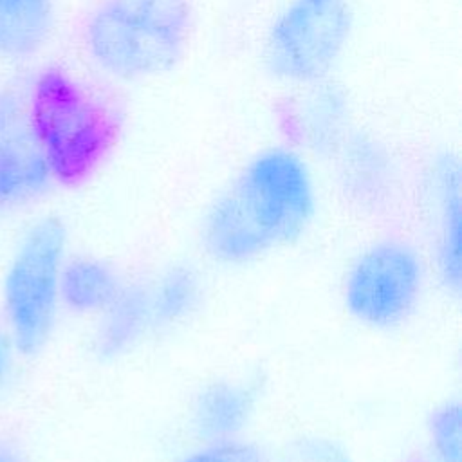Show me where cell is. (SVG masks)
Here are the masks:
<instances>
[{
  "mask_svg": "<svg viewBox=\"0 0 462 462\" xmlns=\"http://www.w3.org/2000/svg\"><path fill=\"white\" fill-rule=\"evenodd\" d=\"M316 213L318 191L307 161L289 146L265 148L206 208L199 244L213 263L249 265L298 244Z\"/></svg>",
  "mask_w": 462,
  "mask_h": 462,
  "instance_id": "cell-1",
  "label": "cell"
},
{
  "mask_svg": "<svg viewBox=\"0 0 462 462\" xmlns=\"http://www.w3.org/2000/svg\"><path fill=\"white\" fill-rule=\"evenodd\" d=\"M27 114L52 180L69 188L97 171L121 134L117 108L58 67L36 78Z\"/></svg>",
  "mask_w": 462,
  "mask_h": 462,
  "instance_id": "cell-2",
  "label": "cell"
},
{
  "mask_svg": "<svg viewBox=\"0 0 462 462\" xmlns=\"http://www.w3.org/2000/svg\"><path fill=\"white\" fill-rule=\"evenodd\" d=\"M191 27L186 0H103L85 23V47L105 74L141 79L184 56Z\"/></svg>",
  "mask_w": 462,
  "mask_h": 462,
  "instance_id": "cell-3",
  "label": "cell"
},
{
  "mask_svg": "<svg viewBox=\"0 0 462 462\" xmlns=\"http://www.w3.org/2000/svg\"><path fill=\"white\" fill-rule=\"evenodd\" d=\"M430 276L428 256L413 240L401 235L374 238L343 273V309L365 328H399L420 309Z\"/></svg>",
  "mask_w": 462,
  "mask_h": 462,
  "instance_id": "cell-4",
  "label": "cell"
},
{
  "mask_svg": "<svg viewBox=\"0 0 462 462\" xmlns=\"http://www.w3.org/2000/svg\"><path fill=\"white\" fill-rule=\"evenodd\" d=\"M67 260V229L58 217L38 218L22 236L2 282L7 334L16 352L38 354L51 339Z\"/></svg>",
  "mask_w": 462,
  "mask_h": 462,
  "instance_id": "cell-5",
  "label": "cell"
},
{
  "mask_svg": "<svg viewBox=\"0 0 462 462\" xmlns=\"http://www.w3.org/2000/svg\"><path fill=\"white\" fill-rule=\"evenodd\" d=\"M350 27L348 0H289L265 38L267 69L287 83H319L337 63Z\"/></svg>",
  "mask_w": 462,
  "mask_h": 462,
  "instance_id": "cell-6",
  "label": "cell"
},
{
  "mask_svg": "<svg viewBox=\"0 0 462 462\" xmlns=\"http://www.w3.org/2000/svg\"><path fill=\"white\" fill-rule=\"evenodd\" d=\"M426 195L430 213V251L426 256L430 269L444 292L458 298L462 285V191L460 166L455 157H437L428 173Z\"/></svg>",
  "mask_w": 462,
  "mask_h": 462,
  "instance_id": "cell-7",
  "label": "cell"
},
{
  "mask_svg": "<svg viewBox=\"0 0 462 462\" xmlns=\"http://www.w3.org/2000/svg\"><path fill=\"white\" fill-rule=\"evenodd\" d=\"M52 177L32 135L27 108L13 97L0 101V204L40 197Z\"/></svg>",
  "mask_w": 462,
  "mask_h": 462,
  "instance_id": "cell-8",
  "label": "cell"
},
{
  "mask_svg": "<svg viewBox=\"0 0 462 462\" xmlns=\"http://www.w3.org/2000/svg\"><path fill=\"white\" fill-rule=\"evenodd\" d=\"M258 384L247 377L204 383L188 404V431L197 442L244 439L258 410Z\"/></svg>",
  "mask_w": 462,
  "mask_h": 462,
  "instance_id": "cell-9",
  "label": "cell"
},
{
  "mask_svg": "<svg viewBox=\"0 0 462 462\" xmlns=\"http://www.w3.org/2000/svg\"><path fill=\"white\" fill-rule=\"evenodd\" d=\"M153 332L148 283L126 280L117 298L96 318L92 350L99 361H116L134 352Z\"/></svg>",
  "mask_w": 462,
  "mask_h": 462,
  "instance_id": "cell-10",
  "label": "cell"
},
{
  "mask_svg": "<svg viewBox=\"0 0 462 462\" xmlns=\"http://www.w3.org/2000/svg\"><path fill=\"white\" fill-rule=\"evenodd\" d=\"M153 332L162 334L186 325L202 307L206 278L189 260H175L146 278Z\"/></svg>",
  "mask_w": 462,
  "mask_h": 462,
  "instance_id": "cell-11",
  "label": "cell"
},
{
  "mask_svg": "<svg viewBox=\"0 0 462 462\" xmlns=\"http://www.w3.org/2000/svg\"><path fill=\"white\" fill-rule=\"evenodd\" d=\"M121 273L97 256H72L65 260L60 280V301L74 314L97 318L121 292Z\"/></svg>",
  "mask_w": 462,
  "mask_h": 462,
  "instance_id": "cell-12",
  "label": "cell"
},
{
  "mask_svg": "<svg viewBox=\"0 0 462 462\" xmlns=\"http://www.w3.org/2000/svg\"><path fill=\"white\" fill-rule=\"evenodd\" d=\"M52 23V0H0V56L38 51Z\"/></svg>",
  "mask_w": 462,
  "mask_h": 462,
  "instance_id": "cell-13",
  "label": "cell"
},
{
  "mask_svg": "<svg viewBox=\"0 0 462 462\" xmlns=\"http://www.w3.org/2000/svg\"><path fill=\"white\" fill-rule=\"evenodd\" d=\"M431 462H462V408L446 399L426 417V453Z\"/></svg>",
  "mask_w": 462,
  "mask_h": 462,
  "instance_id": "cell-14",
  "label": "cell"
},
{
  "mask_svg": "<svg viewBox=\"0 0 462 462\" xmlns=\"http://www.w3.org/2000/svg\"><path fill=\"white\" fill-rule=\"evenodd\" d=\"M271 462H356L348 448L328 435L307 433L291 439Z\"/></svg>",
  "mask_w": 462,
  "mask_h": 462,
  "instance_id": "cell-15",
  "label": "cell"
},
{
  "mask_svg": "<svg viewBox=\"0 0 462 462\" xmlns=\"http://www.w3.org/2000/svg\"><path fill=\"white\" fill-rule=\"evenodd\" d=\"M273 455L258 442L244 439L227 442H197L171 462H271Z\"/></svg>",
  "mask_w": 462,
  "mask_h": 462,
  "instance_id": "cell-16",
  "label": "cell"
},
{
  "mask_svg": "<svg viewBox=\"0 0 462 462\" xmlns=\"http://www.w3.org/2000/svg\"><path fill=\"white\" fill-rule=\"evenodd\" d=\"M13 350H14V346H13V341H11L9 334H7V330L0 327V388L5 383L7 372H9L11 352Z\"/></svg>",
  "mask_w": 462,
  "mask_h": 462,
  "instance_id": "cell-17",
  "label": "cell"
},
{
  "mask_svg": "<svg viewBox=\"0 0 462 462\" xmlns=\"http://www.w3.org/2000/svg\"><path fill=\"white\" fill-rule=\"evenodd\" d=\"M0 462H23L18 451L11 448H0Z\"/></svg>",
  "mask_w": 462,
  "mask_h": 462,
  "instance_id": "cell-18",
  "label": "cell"
},
{
  "mask_svg": "<svg viewBox=\"0 0 462 462\" xmlns=\"http://www.w3.org/2000/svg\"><path fill=\"white\" fill-rule=\"evenodd\" d=\"M401 462H431L426 455H420V453H413V455H408L404 457Z\"/></svg>",
  "mask_w": 462,
  "mask_h": 462,
  "instance_id": "cell-19",
  "label": "cell"
}]
</instances>
